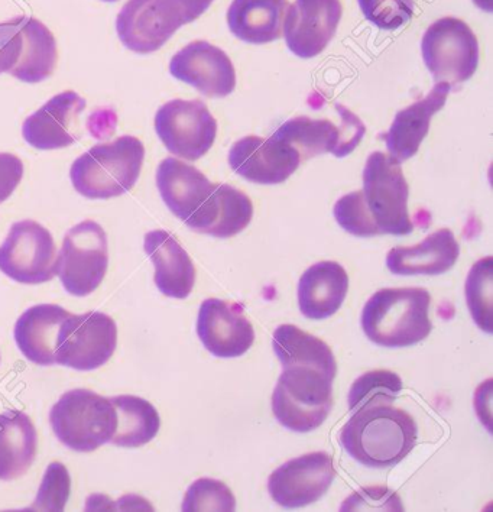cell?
I'll return each mask as SVG.
<instances>
[{
  "mask_svg": "<svg viewBox=\"0 0 493 512\" xmlns=\"http://www.w3.org/2000/svg\"><path fill=\"white\" fill-rule=\"evenodd\" d=\"M421 54L433 79L450 87L472 79L479 66L478 38L465 21L453 16L428 27Z\"/></svg>",
  "mask_w": 493,
  "mask_h": 512,
  "instance_id": "obj_9",
  "label": "cell"
},
{
  "mask_svg": "<svg viewBox=\"0 0 493 512\" xmlns=\"http://www.w3.org/2000/svg\"><path fill=\"white\" fill-rule=\"evenodd\" d=\"M236 510V499L229 486L216 479L203 478L191 484L184 497V512Z\"/></svg>",
  "mask_w": 493,
  "mask_h": 512,
  "instance_id": "obj_34",
  "label": "cell"
},
{
  "mask_svg": "<svg viewBox=\"0 0 493 512\" xmlns=\"http://www.w3.org/2000/svg\"><path fill=\"white\" fill-rule=\"evenodd\" d=\"M363 15L381 29H398L414 15V0H358Z\"/></svg>",
  "mask_w": 493,
  "mask_h": 512,
  "instance_id": "obj_37",
  "label": "cell"
},
{
  "mask_svg": "<svg viewBox=\"0 0 493 512\" xmlns=\"http://www.w3.org/2000/svg\"><path fill=\"white\" fill-rule=\"evenodd\" d=\"M340 511H404V508L394 491L385 486H371L350 495Z\"/></svg>",
  "mask_w": 493,
  "mask_h": 512,
  "instance_id": "obj_38",
  "label": "cell"
},
{
  "mask_svg": "<svg viewBox=\"0 0 493 512\" xmlns=\"http://www.w3.org/2000/svg\"><path fill=\"white\" fill-rule=\"evenodd\" d=\"M118 346V326L112 317L89 311L61 324L55 364L74 371H96L112 358Z\"/></svg>",
  "mask_w": 493,
  "mask_h": 512,
  "instance_id": "obj_12",
  "label": "cell"
},
{
  "mask_svg": "<svg viewBox=\"0 0 493 512\" xmlns=\"http://www.w3.org/2000/svg\"><path fill=\"white\" fill-rule=\"evenodd\" d=\"M175 79L190 84L207 97L232 95L236 71L225 51L207 41H194L178 51L170 63Z\"/></svg>",
  "mask_w": 493,
  "mask_h": 512,
  "instance_id": "obj_19",
  "label": "cell"
},
{
  "mask_svg": "<svg viewBox=\"0 0 493 512\" xmlns=\"http://www.w3.org/2000/svg\"><path fill=\"white\" fill-rule=\"evenodd\" d=\"M450 90L452 87L447 83L434 84L426 99L418 100L397 113L391 128L384 136L388 155L392 160L402 164L417 154L421 142L430 131L431 119L446 105Z\"/></svg>",
  "mask_w": 493,
  "mask_h": 512,
  "instance_id": "obj_22",
  "label": "cell"
},
{
  "mask_svg": "<svg viewBox=\"0 0 493 512\" xmlns=\"http://www.w3.org/2000/svg\"><path fill=\"white\" fill-rule=\"evenodd\" d=\"M402 391V379L387 369L366 372L353 382L349 391V410L392 405Z\"/></svg>",
  "mask_w": 493,
  "mask_h": 512,
  "instance_id": "obj_32",
  "label": "cell"
},
{
  "mask_svg": "<svg viewBox=\"0 0 493 512\" xmlns=\"http://www.w3.org/2000/svg\"><path fill=\"white\" fill-rule=\"evenodd\" d=\"M229 164L238 176L251 183L274 186L293 176L301 160L291 145L272 136L265 139L249 135L232 145Z\"/></svg>",
  "mask_w": 493,
  "mask_h": 512,
  "instance_id": "obj_17",
  "label": "cell"
},
{
  "mask_svg": "<svg viewBox=\"0 0 493 512\" xmlns=\"http://www.w3.org/2000/svg\"><path fill=\"white\" fill-rule=\"evenodd\" d=\"M57 60V41L41 21L16 16L0 22V74L40 83L54 73Z\"/></svg>",
  "mask_w": 493,
  "mask_h": 512,
  "instance_id": "obj_7",
  "label": "cell"
},
{
  "mask_svg": "<svg viewBox=\"0 0 493 512\" xmlns=\"http://www.w3.org/2000/svg\"><path fill=\"white\" fill-rule=\"evenodd\" d=\"M50 423L68 449L90 453L115 436L116 410L110 400L89 390L68 391L51 408Z\"/></svg>",
  "mask_w": 493,
  "mask_h": 512,
  "instance_id": "obj_6",
  "label": "cell"
},
{
  "mask_svg": "<svg viewBox=\"0 0 493 512\" xmlns=\"http://www.w3.org/2000/svg\"><path fill=\"white\" fill-rule=\"evenodd\" d=\"M272 348L282 366H308L336 378L337 364L332 349L320 340L298 329L294 324H282L272 336Z\"/></svg>",
  "mask_w": 493,
  "mask_h": 512,
  "instance_id": "obj_30",
  "label": "cell"
},
{
  "mask_svg": "<svg viewBox=\"0 0 493 512\" xmlns=\"http://www.w3.org/2000/svg\"><path fill=\"white\" fill-rule=\"evenodd\" d=\"M86 106L73 90L58 93L24 122L25 141L40 151L70 147L80 138V115Z\"/></svg>",
  "mask_w": 493,
  "mask_h": 512,
  "instance_id": "obj_20",
  "label": "cell"
},
{
  "mask_svg": "<svg viewBox=\"0 0 493 512\" xmlns=\"http://www.w3.org/2000/svg\"><path fill=\"white\" fill-rule=\"evenodd\" d=\"M197 335L204 348L220 359L245 355L255 342V330L242 307L219 298H207L197 317Z\"/></svg>",
  "mask_w": 493,
  "mask_h": 512,
  "instance_id": "obj_18",
  "label": "cell"
},
{
  "mask_svg": "<svg viewBox=\"0 0 493 512\" xmlns=\"http://www.w3.org/2000/svg\"><path fill=\"white\" fill-rule=\"evenodd\" d=\"M431 296L426 288H384L362 311L363 333L382 348H410L430 335Z\"/></svg>",
  "mask_w": 493,
  "mask_h": 512,
  "instance_id": "obj_2",
  "label": "cell"
},
{
  "mask_svg": "<svg viewBox=\"0 0 493 512\" xmlns=\"http://www.w3.org/2000/svg\"><path fill=\"white\" fill-rule=\"evenodd\" d=\"M155 131L171 154L193 162L212 149L217 122L201 100L175 99L158 109Z\"/></svg>",
  "mask_w": 493,
  "mask_h": 512,
  "instance_id": "obj_13",
  "label": "cell"
},
{
  "mask_svg": "<svg viewBox=\"0 0 493 512\" xmlns=\"http://www.w3.org/2000/svg\"><path fill=\"white\" fill-rule=\"evenodd\" d=\"M70 316L71 313L55 304H40L25 311L15 324L19 351L32 364L54 365L60 327Z\"/></svg>",
  "mask_w": 493,
  "mask_h": 512,
  "instance_id": "obj_27",
  "label": "cell"
},
{
  "mask_svg": "<svg viewBox=\"0 0 493 512\" xmlns=\"http://www.w3.org/2000/svg\"><path fill=\"white\" fill-rule=\"evenodd\" d=\"M363 202L381 235H408L414 225L408 212L410 187L400 162L384 152L369 155L363 170Z\"/></svg>",
  "mask_w": 493,
  "mask_h": 512,
  "instance_id": "obj_8",
  "label": "cell"
},
{
  "mask_svg": "<svg viewBox=\"0 0 493 512\" xmlns=\"http://www.w3.org/2000/svg\"><path fill=\"white\" fill-rule=\"evenodd\" d=\"M24 177V164L14 154H0V203L14 194Z\"/></svg>",
  "mask_w": 493,
  "mask_h": 512,
  "instance_id": "obj_39",
  "label": "cell"
},
{
  "mask_svg": "<svg viewBox=\"0 0 493 512\" xmlns=\"http://www.w3.org/2000/svg\"><path fill=\"white\" fill-rule=\"evenodd\" d=\"M254 217V204L243 191L217 184L207 203L186 223L194 232L226 239L248 228Z\"/></svg>",
  "mask_w": 493,
  "mask_h": 512,
  "instance_id": "obj_26",
  "label": "cell"
},
{
  "mask_svg": "<svg viewBox=\"0 0 493 512\" xmlns=\"http://www.w3.org/2000/svg\"><path fill=\"white\" fill-rule=\"evenodd\" d=\"M460 256L459 242L450 229H439L410 248L388 252L387 267L395 275H441L452 270Z\"/></svg>",
  "mask_w": 493,
  "mask_h": 512,
  "instance_id": "obj_25",
  "label": "cell"
},
{
  "mask_svg": "<svg viewBox=\"0 0 493 512\" xmlns=\"http://www.w3.org/2000/svg\"><path fill=\"white\" fill-rule=\"evenodd\" d=\"M118 417L115 436L110 443L118 447H141L154 440L160 432L161 418L157 408L144 398L119 395L110 398Z\"/></svg>",
  "mask_w": 493,
  "mask_h": 512,
  "instance_id": "obj_31",
  "label": "cell"
},
{
  "mask_svg": "<svg viewBox=\"0 0 493 512\" xmlns=\"http://www.w3.org/2000/svg\"><path fill=\"white\" fill-rule=\"evenodd\" d=\"M145 147L135 136L94 145L71 165L74 189L90 200L115 199L134 189L141 176Z\"/></svg>",
  "mask_w": 493,
  "mask_h": 512,
  "instance_id": "obj_3",
  "label": "cell"
},
{
  "mask_svg": "<svg viewBox=\"0 0 493 512\" xmlns=\"http://www.w3.org/2000/svg\"><path fill=\"white\" fill-rule=\"evenodd\" d=\"M216 186L196 167L177 158H165L158 165L157 187L162 200L184 223L200 212Z\"/></svg>",
  "mask_w": 493,
  "mask_h": 512,
  "instance_id": "obj_21",
  "label": "cell"
},
{
  "mask_svg": "<svg viewBox=\"0 0 493 512\" xmlns=\"http://www.w3.org/2000/svg\"><path fill=\"white\" fill-rule=\"evenodd\" d=\"M213 0H128L116 19L119 40L128 50H160L184 25L199 19Z\"/></svg>",
  "mask_w": 493,
  "mask_h": 512,
  "instance_id": "obj_4",
  "label": "cell"
},
{
  "mask_svg": "<svg viewBox=\"0 0 493 512\" xmlns=\"http://www.w3.org/2000/svg\"><path fill=\"white\" fill-rule=\"evenodd\" d=\"M336 475L332 456L326 452L307 453L271 473L269 495L287 510L307 507L324 497Z\"/></svg>",
  "mask_w": 493,
  "mask_h": 512,
  "instance_id": "obj_15",
  "label": "cell"
},
{
  "mask_svg": "<svg viewBox=\"0 0 493 512\" xmlns=\"http://www.w3.org/2000/svg\"><path fill=\"white\" fill-rule=\"evenodd\" d=\"M287 0H233L227 11L230 32L248 44L280 40Z\"/></svg>",
  "mask_w": 493,
  "mask_h": 512,
  "instance_id": "obj_28",
  "label": "cell"
},
{
  "mask_svg": "<svg viewBox=\"0 0 493 512\" xmlns=\"http://www.w3.org/2000/svg\"><path fill=\"white\" fill-rule=\"evenodd\" d=\"M333 213L340 228L345 229L350 235L359 236V238L381 235L363 202L362 190L352 191L337 200Z\"/></svg>",
  "mask_w": 493,
  "mask_h": 512,
  "instance_id": "obj_35",
  "label": "cell"
},
{
  "mask_svg": "<svg viewBox=\"0 0 493 512\" xmlns=\"http://www.w3.org/2000/svg\"><path fill=\"white\" fill-rule=\"evenodd\" d=\"M417 440L413 416L392 405L355 411L340 432V445L347 455L375 469L400 463L413 452Z\"/></svg>",
  "mask_w": 493,
  "mask_h": 512,
  "instance_id": "obj_1",
  "label": "cell"
},
{
  "mask_svg": "<svg viewBox=\"0 0 493 512\" xmlns=\"http://www.w3.org/2000/svg\"><path fill=\"white\" fill-rule=\"evenodd\" d=\"M38 434L28 414H0V479L14 481L28 472L37 456Z\"/></svg>",
  "mask_w": 493,
  "mask_h": 512,
  "instance_id": "obj_29",
  "label": "cell"
},
{
  "mask_svg": "<svg viewBox=\"0 0 493 512\" xmlns=\"http://www.w3.org/2000/svg\"><path fill=\"white\" fill-rule=\"evenodd\" d=\"M336 110L340 125H334L329 119L298 116L281 125L272 138L291 145L300 155L301 162L323 154L347 157L358 148L366 134V126L345 106L337 103Z\"/></svg>",
  "mask_w": 493,
  "mask_h": 512,
  "instance_id": "obj_11",
  "label": "cell"
},
{
  "mask_svg": "<svg viewBox=\"0 0 493 512\" xmlns=\"http://www.w3.org/2000/svg\"><path fill=\"white\" fill-rule=\"evenodd\" d=\"M333 407V379L308 366H285L272 394V411L291 432L319 429Z\"/></svg>",
  "mask_w": 493,
  "mask_h": 512,
  "instance_id": "obj_5",
  "label": "cell"
},
{
  "mask_svg": "<svg viewBox=\"0 0 493 512\" xmlns=\"http://www.w3.org/2000/svg\"><path fill=\"white\" fill-rule=\"evenodd\" d=\"M465 291L467 307H469L473 320L478 324L479 329L492 335V256H486L473 265L467 275Z\"/></svg>",
  "mask_w": 493,
  "mask_h": 512,
  "instance_id": "obj_33",
  "label": "cell"
},
{
  "mask_svg": "<svg viewBox=\"0 0 493 512\" xmlns=\"http://www.w3.org/2000/svg\"><path fill=\"white\" fill-rule=\"evenodd\" d=\"M71 494V478L66 466L53 462L45 471L44 479L29 511L61 512Z\"/></svg>",
  "mask_w": 493,
  "mask_h": 512,
  "instance_id": "obj_36",
  "label": "cell"
},
{
  "mask_svg": "<svg viewBox=\"0 0 493 512\" xmlns=\"http://www.w3.org/2000/svg\"><path fill=\"white\" fill-rule=\"evenodd\" d=\"M107 265L109 249L105 229L93 220H84L64 236L55 274L68 294L86 297L102 284Z\"/></svg>",
  "mask_w": 493,
  "mask_h": 512,
  "instance_id": "obj_10",
  "label": "cell"
},
{
  "mask_svg": "<svg viewBox=\"0 0 493 512\" xmlns=\"http://www.w3.org/2000/svg\"><path fill=\"white\" fill-rule=\"evenodd\" d=\"M57 248L53 235L34 220H22L0 245V271L21 284H42L55 275Z\"/></svg>",
  "mask_w": 493,
  "mask_h": 512,
  "instance_id": "obj_14",
  "label": "cell"
},
{
  "mask_svg": "<svg viewBox=\"0 0 493 512\" xmlns=\"http://www.w3.org/2000/svg\"><path fill=\"white\" fill-rule=\"evenodd\" d=\"M349 290V275L334 261H321L311 265L298 283V304L301 313L311 320L334 316Z\"/></svg>",
  "mask_w": 493,
  "mask_h": 512,
  "instance_id": "obj_24",
  "label": "cell"
},
{
  "mask_svg": "<svg viewBox=\"0 0 493 512\" xmlns=\"http://www.w3.org/2000/svg\"><path fill=\"white\" fill-rule=\"evenodd\" d=\"M340 0H295L285 12V42L297 57H317L336 35L342 19Z\"/></svg>",
  "mask_w": 493,
  "mask_h": 512,
  "instance_id": "obj_16",
  "label": "cell"
},
{
  "mask_svg": "<svg viewBox=\"0 0 493 512\" xmlns=\"http://www.w3.org/2000/svg\"><path fill=\"white\" fill-rule=\"evenodd\" d=\"M102 2L113 3L118 2V0H102Z\"/></svg>",
  "mask_w": 493,
  "mask_h": 512,
  "instance_id": "obj_40",
  "label": "cell"
},
{
  "mask_svg": "<svg viewBox=\"0 0 493 512\" xmlns=\"http://www.w3.org/2000/svg\"><path fill=\"white\" fill-rule=\"evenodd\" d=\"M145 252L155 267V285L164 296L184 300L196 284V267L186 249L167 230L145 235Z\"/></svg>",
  "mask_w": 493,
  "mask_h": 512,
  "instance_id": "obj_23",
  "label": "cell"
}]
</instances>
